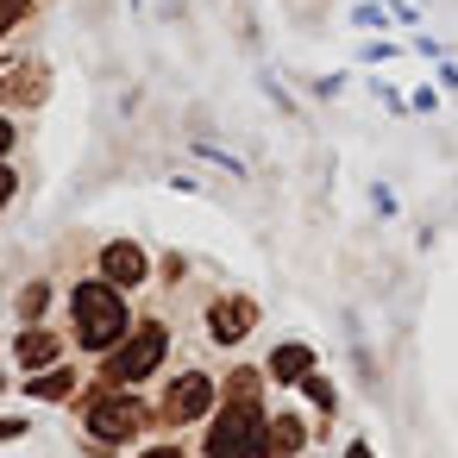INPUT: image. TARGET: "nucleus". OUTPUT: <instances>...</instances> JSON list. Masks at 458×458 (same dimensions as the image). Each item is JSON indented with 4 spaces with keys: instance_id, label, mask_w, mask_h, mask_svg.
<instances>
[{
    "instance_id": "9",
    "label": "nucleus",
    "mask_w": 458,
    "mask_h": 458,
    "mask_svg": "<svg viewBox=\"0 0 458 458\" xmlns=\"http://www.w3.org/2000/svg\"><path fill=\"white\" fill-rule=\"evenodd\" d=\"M308 370H314V352H308V345H295V339H289V345H276V352H270V377L295 383V377H308Z\"/></svg>"
},
{
    "instance_id": "2",
    "label": "nucleus",
    "mask_w": 458,
    "mask_h": 458,
    "mask_svg": "<svg viewBox=\"0 0 458 458\" xmlns=\"http://www.w3.org/2000/svg\"><path fill=\"white\" fill-rule=\"evenodd\" d=\"M76 327H82V345L89 352H107L120 333H126V301L114 283H82L76 289Z\"/></svg>"
},
{
    "instance_id": "17",
    "label": "nucleus",
    "mask_w": 458,
    "mask_h": 458,
    "mask_svg": "<svg viewBox=\"0 0 458 458\" xmlns=\"http://www.w3.org/2000/svg\"><path fill=\"white\" fill-rule=\"evenodd\" d=\"M0 201H13V170L0 164Z\"/></svg>"
},
{
    "instance_id": "5",
    "label": "nucleus",
    "mask_w": 458,
    "mask_h": 458,
    "mask_svg": "<svg viewBox=\"0 0 458 458\" xmlns=\"http://www.w3.org/2000/svg\"><path fill=\"white\" fill-rule=\"evenodd\" d=\"M45 95H51L45 57H26V64H13V70H0V101H7V107H38Z\"/></svg>"
},
{
    "instance_id": "8",
    "label": "nucleus",
    "mask_w": 458,
    "mask_h": 458,
    "mask_svg": "<svg viewBox=\"0 0 458 458\" xmlns=\"http://www.w3.org/2000/svg\"><path fill=\"white\" fill-rule=\"evenodd\" d=\"M251 320H258V308L233 295V301H214V314H208V333H214L220 345H239V339L251 333Z\"/></svg>"
},
{
    "instance_id": "6",
    "label": "nucleus",
    "mask_w": 458,
    "mask_h": 458,
    "mask_svg": "<svg viewBox=\"0 0 458 458\" xmlns=\"http://www.w3.org/2000/svg\"><path fill=\"white\" fill-rule=\"evenodd\" d=\"M101 270H107V283H114V289H132V283H145L151 258H145L132 239H114V245L101 251Z\"/></svg>"
},
{
    "instance_id": "3",
    "label": "nucleus",
    "mask_w": 458,
    "mask_h": 458,
    "mask_svg": "<svg viewBox=\"0 0 458 458\" xmlns=\"http://www.w3.org/2000/svg\"><path fill=\"white\" fill-rule=\"evenodd\" d=\"M164 345H170V333H164L157 320H151V327H139V333L120 345V358L107 364V370H114V383H139V377H151V370L164 364Z\"/></svg>"
},
{
    "instance_id": "1",
    "label": "nucleus",
    "mask_w": 458,
    "mask_h": 458,
    "mask_svg": "<svg viewBox=\"0 0 458 458\" xmlns=\"http://www.w3.org/2000/svg\"><path fill=\"white\" fill-rule=\"evenodd\" d=\"M208 458H270V433H264V408L258 402H233L214 427H208Z\"/></svg>"
},
{
    "instance_id": "11",
    "label": "nucleus",
    "mask_w": 458,
    "mask_h": 458,
    "mask_svg": "<svg viewBox=\"0 0 458 458\" xmlns=\"http://www.w3.org/2000/svg\"><path fill=\"white\" fill-rule=\"evenodd\" d=\"M20 358H26L32 370H45V364H57V339H51V333H26V339H20Z\"/></svg>"
},
{
    "instance_id": "13",
    "label": "nucleus",
    "mask_w": 458,
    "mask_h": 458,
    "mask_svg": "<svg viewBox=\"0 0 458 458\" xmlns=\"http://www.w3.org/2000/svg\"><path fill=\"white\" fill-rule=\"evenodd\" d=\"M258 383H264L258 370H233V383H226V395H233V402L245 408V402H258Z\"/></svg>"
},
{
    "instance_id": "4",
    "label": "nucleus",
    "mask_w": 458,
    "mask_h": 458,
    "mask_svg": "<svg viewBox=\"0 0 458 458\" xmlns=\"http://www.w3.org/2000/svg\"><path fill=\"white\" fill-rule=\"evenodd\" d=\"M145 427V402L139 395H95L89 402V433L95 439H132Z\"/></svg>"
},
{
    "instance_id": "10",
    "label": "nucleus",
    "mask_w": 458,
    "mask_h": 458,
    "mask_svg": "<svg viewBox=\"0 0 458 458\" xmlns=\"http://www.w3.org/2000/svg\"><path fill=\"white\" fill-rule=\"evenodd\" d=\"M301 439H308V433H301V420H295V414H283V420L270 427V458H289V452H301Z\"/></svg>"
},
{
    "instance_id": "7",
    "label": "nucleus",
    "mask_w": 458,
    "mask_h": 458,
    "mask_svg": "<svg viewBox=\"0 0 458 458\" xmlns=\"http://www.w3.org/2000/svg\"><path fill=\"white\" fill-rule=\"evenodd\" d=\"M208 402H214V383H208V377H182V383L164 395V420H170V427H182V420H195Z\"/></svg>"
},
{
    "instance_id": "14",
    "label": "nucleus",
    "mask_w": 458,
    "mask_h": 458,
    "mask_svg": "<svg viewBox=\"0 0 458 458\" xmlns=\"http://www.w3.org/2000/svg\"><path fill=\"white\" fill-rule=\"evenodd\" d=\"M32 395H70V370H51V377H32Z\"/></svg>"
},
{
    "instance_id": "16",
    "label": "nucleus",
    "mask_w": 458,
    "mask_h": 458,
    "mask_svg": "<svg viewBox=\"0 0 458 458\" xmlns=\"http://www.w3.org/2000/svg\"><path fill=\"white\" fill-rule=\"evenodd\" d=\"M20 13H26V0H0V26H13Z\"/></svg>"
},
{
    "instance_id": "19",
    "label": "nucleus",
    "mask_w": 458,
    "mask_h": 458,
    "mask_svg": "<svg viewBox=\"0 0 458 458\" xmlns=\"http://www.w3.org/2000/svg\"><path fill=\"white\" fill-rule=\"evenodd\" d=\"M7 145H13V126H7V120H0V151H7Z\"/></svg>"
},
{
    "instance_id": "12",
    "label": "nucleus",
    "mask_w": 458,
    "mask_h": 458,
    "mask_svg": "<svg viewBox=\"0 0 458 458\" xmlns=\"http://www.w3.org/2000/svg\"><path fill=\"white\" fill-rule=\"evenodd\" d=\"M45 308H51V283H32V289H20V314H26V320H38Z\"/></svg>"
},
{
    "instance_id": "15",
    "label": "nucleus",
    "mask_w": 458,
    "mask_h": 458,
    "mask_svg": "<svg viewBox=\"0 0 458 458\" xmlns=\"http://www.w3.org/2000/svg\"><path fill=\"white\" fill-rule=\"evenodd\" d=\"M308 395H314V402H320V408H333V383H320V377H314V370H308Z\"/></svg>"
},
{
    "instance_id": "21",
    "label": "nucleus",
    "mask_w": 458,
    "mask_h": 458,
    "mask_svg": "<svg viewBox=\"0 0 458 458\" xmlns=\"http://www.w3.org/2000/svg\"><path fill=\"white\" fill-rule=\"evenodd\" d=\"M0 32H7V26H0Z\"/></svg>"
},
{
    "instance_id": "18",
    "label": "nucleus",
    "mask_w": 458,
    "mask_h": 458,
    "mask_svg": "<svg viewBox=\"0 0 458 458\" xmlns=\"http://www.w3.org/2000/svg\"><path fill=\"white\" fill-rule=\"evenodd\" d=\"M345 458H370V445H364V439H352V452H345Z\"/></svg>"
},
{
    "instance_id": "20",
    "label": "nucleus",
    "mask_w": 458,
    "mask_h": 458,
    "mask_svg": "<svg viewBox=\"0 0 458 458\" xmlns=\"http://www.w3.org/2000/svg\"><path fill=\"white\" fill-rule=\"evenodd\" d=\"M20 433V420H0V439H13Z\"/></svg>"
}]
</instances>
